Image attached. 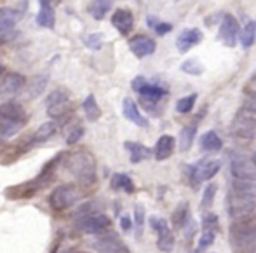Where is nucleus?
Instances as JSON below:
<instances>
[{
  "instance_id": "f257e3e1",
  "label": "nucleus",
  "mask_w": 256,
  "mask_h": 253,
  "mask_svg": "<svg viewBox=\"0 0 256 253\" xmlns=\"http://www.w3.org/2000/svg\"><path fill=\"white\" fill-rule=\"evenodd\" d=\"M66 168L84 187H91L96 183V159L89 150L80 149L66 155Z\"/></svg>"
},
{
  "instance_id": "f03ea898",
  "label": "nucleus",
  "mask_w": 256,
  "mask_h": 253,
  "mask_svg": "<svg viewBox=\"0 0 256 253\" xmlns=\"http://www.w3.org/2000/svg\"><path fill=\"white\" fill-rule=\"evenodd\" d=\"M26 121L28 115L23 105L18 101H4L0 105V140L18 135V131L26 124Z\"/></svg>"
},
{
  "instance_id": "7ed1b4c3",
  "label": "nucleus",
  "mask_w": 256,
  "mask_h": 253,
  "mask_svg": "<svg viewBox=\"0 0 256 253\" xmlns=\"http://www.w3.org/2000/svg\"><path fill=\"white\" fill-rule=\"evenodd\" d=\"M230 241L240 253H256V218H240L230 225Z\"/></svg>"
},
{
  "instance_id": "20e7f679",
  "label": "nucleus",
  "mask_w": 256,
  "mask_h": 253,
  "mask_svg": "<svg viewBox=\"0 0 256 253\" xmlns=\"http://www.w3.org/2000/svg\"><path fill=\"white\" fill-rule=\"evenodd\" d=\"M26 0H21L16 7H2L0 9V42H6L12 37L14 27L23 18L26 11Z\"/></svg>"
},
{
  "instance_id": "39448f33",
  "label": "nucleus",
  "mask_w": 256,
  "mask_h": 253,
  "mask_svg": "<svg viewBox=\"0 0 256 253\" xmlns=\"http://www.w3.org/2000/svg\"><path fill=\"white\" fill-rule=\"evenodd\" d=\"M222 168V161L218 159H206V161H200L199 164L196 166H188L186 168V173H188V182L194 189H199V185L206 180H211L216 176V173Z\"/></svg>"
},
{
  "instance_id": "423d86ee",
  "label": "nucleus",
  "mask_w": 256,
  "mask_h": 253,
  "mask_svg": "<svg viewBox=\"0 0 256 253\" xmlns=\"http://www.w3.org/2000/svg\"><path fill=\"white\" fill-rule=\"evenodd\" d=\"M232 135L239 140H253L256 136V114L240 108L232 121Z\"/></svg>"
},
{
  "instance_id": "0eeeda50",
  "label": "nucleus",
  "mask_w": 256,
  "mask_h": 253,
  "mask_svg": "<svg viewBox=\"0 0 256 253\" xmlns=\"http://www.w3.org/2000/svg\"><path fill=\"white\" fill-rule=\"evenodd\" d=\"M78 201V190L74 183H63V185H58L52 190V194L49 196V204L56 211H63L68 209Z\"/></svg>"
},
{
  "instance_id": "6e6552de",
  "label": "nucleus",
  "mask_w": 256,
  "mask_h": 253,
  "mask_svg": "<svg viewBox=\"0 0 256 253\" xmlns=\"http://www.w3.org/2000/svg\"><path fill=\"white\" fill-rule=\"evenodd\" d=\"M46 108L52 119H64L74 107H72L70 96L64 89H54L46 100Z\"/></svg>"
},
{
  "instance_id": "1a4fd4ad",
  "label": "nucleus",
  "mask_w": 256,
  "mask_h": 253,
  "mask_svg": "<svg viewBox=\"0 0 256 253\" xmlns=\"http://www.w3.org/2000/svg\"><path fill=\"white\" fill-rule=\"evenodd\" d=\"M75 225L78 230H82L84 234H104L110 229L112 222L106 215L100 213H91V215H84L75 218Z\"/></svg>"
},
{
  "instance_id": "9d476101",
  "label": "nucleus",
  "mask_w": 256,
  "mask_h": 253,
  "mask_svg": "<svg viewBox=\"0 0 256 253\" xmlns=\"http://www.w3.org/2000/svg\"><path fill=\"white\" fill-rule=\"evenodd\" d=\"M226 202H228V215L232 216L234 220L248 218L256 209L254 199L242 196V194H239V192H230Z\"/></svg>"
},
{
  "instance_id": "9b49d317",
  "label": "nucleus",
  "mask_w": 256,
  "mask_h": 253,
  "mask_svg": "<svg viewBox=\"0 0 256 253\" xmlns=\"http://www.w3.org/2000/svg\"><path fill=\"white\" fill-rule=\"evenodd\" d=\"M132 89L142 96V100L145 101V103H150V105L158 103L164 96H168V91H166L162 86L152 84V82H148L143 77H136L134 81H132Z\"/></svg>"
},
{
  "instance_id": "f8f14e48",
  "label": "nucleus",
  "mask_w": 256,
  "mask_h": 253,
  "mask_svg": "<svg viewBox=\"0 0 256 253\" xmlns=\"http://www.w3.org/2000/svg\"><path fill=\"white\" fill-rule=\"evenodd\" d=\"M24 84H26L24 75L18 74V72H9L0 81V100L10 101V98H14L24 88Z\"/></svg>"
},
{
  "instance_id": "ddd939ff",
  "label": "nucleus",
  "mask_w": 256,
  "mask_h": 253,
  "mask_svg": "<svg viewBox=\"0 0 256 253\" xmlns=\"http://www.w3.org/2000/svg\"><path fill=\"white\" fill-rule=\"evenodd\" d=\"M240 34V28L237 20L232 16V14H225L220 23V32H218V37L226 48H234L237 44V39H239Z\"/></svg>"
},
{
  "instance_id": "4468645a",
  "label": "nucleus",
  "mask_w": 256,
  "mask_h": 253,
  "mask_svg": "<svg viewBox=\"0 0 256 253\" xmlns=\"http://www.w3.org/2000/svg\"><path fill=\"white\" fill-rule=\"evenodd\" d=\"M150 225L152 229L157 232V246L158 250L162 251H171L172 246H174V236H172L171 229H169V223L166 222L164 218H157V216H152L150 218Z\"/></svg>"
},
{
  "instance_id": "2eb2a0df",
  "label": "nucleus",
  "mask_w": 256,
  "mask_h": 253,
  "mask_svg": "<svg viewBox=\"0 0 256 253\" xmlns=\"http://www.w3.org/2000/svg\"><path fill=\"white\" fill-rule=\"evenodd\" d=\"M38 14H37V25L42 28H54L56 25V6L60 0H38Z\"/></svg>"
},
{
  "instance_id": "dca6fc26",
  "label": "nucleus",
  "mask_w": 256,
  "mask_h": 253,
  "mask_svg": "<svg viewBox=\"0 0 256 253\" xmlns=\"http://www.w3.org/2000/svg\"><path fill=\"white\" fill-rule=\"evenodd\" d=\"M94 248L98 253H129L126 244L117 234H103L94 241Z\"/></svg>"
},
{
  "instance_id": "f3484780",
  "label": "nucleus",
  "mask_w": 256,
  "mask_h": 253,
  "mask_svg": "<svg viewBox=\"0 0 256 253\" xmlns=\"http://www.w3.org/2000/svg\"><path fill=\"white\" fill-rule=\"evenodd\" d=\"M155 41L146 35H134V37L129 41V49L134 54L136 58H146L150 54L155 53Z\"/></svg>"
},
{
  "instance_id": "a211bd4d",
  "label": "nucleus",
  "mask_w": 256,
  "mask_h": 253,
  "mask_svg": "<svg viewBox=\"0 0 256 253\" xmlns=\"http://www.w3.org/2000/svg\"><path fill=\"white\" fill-rule=\"evenodd\" d=\"M202 39H204V35L200 30H197V28H186V30H183L182 34L178 35V39H176V48H178L180 53H188L194 46L202 42Z\"/></svg>"
},
{
  "instance_id": "6ab92c4d",
  "label": "nucleus",
  "mask_w": 256,
  "mask_h": 253,
  "mask_svg": "<svg viewBox=\"0 0 256 253\" xmlns=\"http://www.w3.org/2000/svg\"><path fill=\"white\" fill-rule=\"evenodd\" d=\"M122 112H124V117L128 119L129 122L140 126V128H148V119L140 112L134 100L124 98V101H122Z\"/></svg>"
},
{
  "instance_id": "aec40b11",
  "label": "nucleus",
  "mask_w": 256,
  "mask_h": 253,
  "mask_svg": "<svg viewBox=\"0 0 256 253\" xmlns=\"http://www.w3.org/2000/svg\"><path fill=\"white\" fill-rule=\"evenodd\" d=\"M112 25L117 28L120 35H128L132 30V25H134L132 13L128 9H117L112 14Z\"/></svg>"
},
{
  "instance_id": "412c9836",
  "label": "nucleus",
  "mask_w": 256,
  "mask_h": 253,
  "mask_svg": "<svg viewBox=\"0 0 256 253\" xmlns=\"http://www.w3.org/2000/svg\"><path fill=\"white\" fill-rule=\"evenodd\" d=\"M253 161H248L242 155H236L232 157V162H230V169H232V175L236 176L237 180H244V178H251L254 176V169H253Z\"/></svg>"
},
{
  "instance_id": "4be33fe9",
  "label": "nucleus",
  "mask_w": 256,
  "mask_h": 253,
  "mask_svg": "<svg viewBox=\"0 0 256 253\" xmlns=\"http://www.w3.org/2000/svg\"><path fill=\"white\" fill-rule=\"evenodd\" d=\"M174 145H176L174 136L162 135L154 147V157L157 159V161H166V159H169L172 155V152H174Z\"/></svg>"
},
{
  "instance_id": "5701e85b",
  "label": "nucleus",
  "mask_w": 256,
  "mask_h": 253,
  "mask_svg": "<svg viewBox=\"0 0 256 253\" xmlns=\"http://www.w3.org/2000/svg\"><path fill=\"white\" fill-rule=\"evenodd\" d=\"M124 147H126V150L129 152L131 162H134V164H138V162H142V161H146V159L152 157V154H154L148 147L142 145V143H138V142H126Z\"/></svg>"
},
{
  "instance_id": "b1692460",
  "label": "nucleus",
  "mask_w": 256,
  "mask_h": 253,
  "mask_svg": "<svg viewBox=\"0 0 256 253\" xmlns=\"http://www.w3.org/2000/svg\"><path fill=\"white\" fill-rule=\"evenodd\" d=\"M199 145L204 152H218L223 149V142L216 131H206L199 140Z\"/></svg>"
},
{
  "instance_id": "393cba45",
  "label": "nucleus",
  "mask_w": 256,
  "mask_h": 253,
  "mask_svg": "<svg viewBox=\"0 0 256 253\" xmlns=\"http://www.w3.org/2000/svg\"><path fill=\"white\" fill-rule=\"evenodd\" d=\"M234 192H239L246 197L256 199V176L244 178V180H236V182H234Z\"/></svg>"
},
{
  "instance_id": "a878e982",
  "label": "nucleus",
  "mask_w": 256,
  "mask_h": 253,
  "mask_svg": "<svg viewBox=\"0 0 256 253\" xmlns=\"http://www.w3.org/2000/svg\"><path fill=\"white\" fill-rule=\"evenodd\" d=\"M196 135H197V124H196V122L185 126V128L182 129V133H180V150H182V152L190 150Z\"/></svg>"
},
{
  "instance_id": "bb28decb",
  "label": "nucleus",
  "mask_w": 256,
  "mask_h": 253,
  "mask_svg": "<svg viewBox=\"0 0 256 253\" xmlns=\"http://www.w3.org/2000/svg\"><path fill=\"white\" fill-rule=\"evenodd\" d=\"M56 131H58L56 122H52V121L44 122V124H40V128L34 133V136H32V142H34V143H42V142H46V140L51 138Z\"/></svg>"
},
{
  "instance_id": "cd10ccee",
  "label": "nucleus",
  "mask_w": 256,
  "mask_h": 253,
  "mask_svg": "<svg viewBox=\"0 0 256 253\" xmlns=\"http://www.w3.org/2000/svg\"><path fill=\"white\" fill-rule=\"evenodd\" d=\"M112 189L115 190H126L128 194H132L134 192V183H132V180L129 178L128 175H124V173H115L114 176H112V182H110Z\"/></svg>"
},
{
  "instance_id": "c85d7f7f",
  "label": "nucleus",
  "mask_w": 256,
  "mask_h": 253,
  "mask_svg": "<svg viewBox=\"0 0 256 253\" xmlns=\"http://www.w3.org/2000/svg\"><path fill=\"white\" fill-rule=\"evenodd\" d=\"M82 108H84V114H86V117H88V121L94 122L102 117V110H100L98 101H96L94 95H88V98H86L84 103H82Z\"/></svg>"
},
{
  "instance_id": "c756f323",
  "label": "nucleus",
  "mask_w": 256,
  "mask_h": 253,
  "mask_svg": "<svg viewBox=\"0 0 256 253\" xmlns=\"http://www.w3.org/2000/svg\"><path fill=\"white\" fill-rule=\"evenodd\" d=\"M112 9V0H92L91 6H89V14H91L94 20H103L106 16V13Z\"/></svg>"
},
{
  "instance_id": "7c9ffc66",
  "label": "nucleus",
  "mask_w": 256,
  "mask_h": 253,
  "mask_svg": "<svg viewBox=\"0 0 256 253\" xmlns=\"http://www.w3.org/2000/svg\"><path fill=\"white\" fill-rule=\"evenodd\" d=\"M254 37H256V21H248L246 27L240 30L239 34V39H240V44H242L244 49L251 48L254 42Z\"/></svg>"
},
{
  "instance_id": "2f4dec72",
  "label": "nucleus",
  "mask_w": 256,
  "mask_h": 253,
  "mask_svg": "<svg viewBox=\"0 0 256 253\" xmlns=\"http://www.w3.org/2000/svg\"><path fill=\"white\" fill-rule=\"evenodd\" d=\"M190 209H188V204L186 202H182V204L176 208V211L172 213V223H174V227H180V229H183V227L186 225V223L190 222Z\"/></svg>"
},
{
  "instance_id": "473e14b6",
  "label": "nucleus",
  "mask_w": 256,
  "mask_h": 253,
  "mask_svg": "<svg viewBox=\"0 0 256 253\" xmlns=\"http://www.w3.org/2000/svg\"><path fill=\"white\" fill-rule=\"evenodd\" d=\"M48 81H49V77L48 75H35L34 79H32V82H30V88H28V98H37L38 95H40L42 91H44V88H46V84H48Z\"/></svg>"
},
{
  "instance_id": "72a5a7b5",
  "label": "nucleus",
  "mask_w": 256,
  "mask_h": 253,
  "mask_svg": "<svg viewBox=\"0 0 256 253\" xmlns=\"http://www.w3.org/2000/svg\"><path fill=\"white\" fill-rule=\"evenodd\" d=\"M146 25H148V27L152 28L157 35H166V34H169V32L172 30L171 23H166V21H160V20H157V18H154V16L146 18Z\"/></svg>"
},
{
  "instance_id": "f704fd0d",
  "label": "nucleus",
  "mask_w": 256,
  "mask_h": 253,
  "mask_svg": "<svg viewBox=\"0 0 256 253\" xmlns=\"http://www.w3.org/2000/svg\"><path fill=\"white\" fill-rule=\"evenodd\" d=\"M196 100H197L196 93L180 98L178 101H176V112H178V114H190L192 108H194V105H196Z\"/></svg>"
},
{
  "instance_id": "c9c22d12",
  "label": "nucleus",
  "mask_w": 256,
  "mask_h": 253,
  "mask_svg": "<svg viewBox=\"0 0 256 253\" xmlns=\"http://www.w3.org/2000/svg\"><path fill=\"white\" fill-rule=\"evenodd\" d=\"M182 70L188 75H202L204 74V65L197 60H185L182 63Z\"/></svg>"
},
{
  "instance_id": "e433bc0d",
  "label": "nucleus",
  "mask_w": 256,
  "mask_h": 253,
  "mask_svg": "<svg viewBox=\"0 0 256 253\" xmlns=\"http://www.w3.org/2000/svg\"><path fill=\"white\" fill-rule=\"evenodd\" d=\"M82 136H84V126L75 122V124L70 126V129H68V133H66V143L68 145H74V143H77Z\"/></svg>"
},
{
  "instance_id": "4c0bfd02",
  "label": "nucleus",
  "mask_w": 256,
  "mask_h": 253,
  "mask_svg": "<svg viewBox=\"0 0 256 253\" xmlns=\"http://www.w3.org/2000/svg\"><path fill=\"white\" fill-rule=\"evenodd\" d=\"M214 239H216V232H212V230H202V234H200V237H199V244H197V253L212 246Z\"/></svg>"
},
{
  "instance_id": "58836bf2",
  "label": "nucleus",
  "mask_w": 256,
  "mask_h": 253,
  "mask_svg": "<svg viewBox=\"0 0 256 253\" xmlns=\"http://www.w3.org/2000/svg\"><path fill=\"white\" fill-rule=\"evenodd\" d=\"M84 44L86 48L92 49V51H98L103 48V35L102 34H89L84 37Z\"/></svg>"
},
{
  "instance_id": "ea45409f",
  "label": "nucleus",
  "mask_w": 256,
  "mask_h": 253,
  "mask_svg": "<svg viewBox=\"0 0 256 253\" xmlns=\"http://www.w3.org/2000/svg\"><path fill=\"white\" fill-rule=\"evenodd\" d=\"M216 190H218V187H216L214 183H209V185L206 187L204 194H202V199H200V206H202V208H209V206L212 204L214 196H216Z\"/></svg>"
},
{
  "instance_id": "a19ab883",
  "label": "nucleus",
  "mask_w": 256,
  "mask_h": 253,
  "mask_svg": "<svg viewBox=\"0 0 256 253\" xmlns=\"http://www.w3.org/2000/svg\"><path fill=\"white\" fill-rule=\"evenodd\" d=\"M218 216L214 215V213H206L202 216V230H212V232H216L218 230Z\"/></svg>"
},
{
  "instance_id": "79ce46f5",
  "label": "nucleus",
  "mask_w": 256,
  "mask_h": 253,
  "mask_svg": "<svg viewBox=\"0 0 256 253\" xmlns=\"http://www.w3.org/2000/svg\"><path fill=\"white\" fill-rule=\"evenodd\" d=\"M143 223H145V209L142 204H136L134 208V225H136V232H142Z\"/></svg>"
},
{
  "instance_id": "37998d69",
  "label": "nucleus",
  "mask_w": 256,
  "mask_h": 253,
  "mask_svg": "<svg viewBox=\"0 0 256 253\" xmlns=\"http://www.w3.org/2000/svg\"><path fill=\"white\" fill-rule=\"evenodd\" d=\"M242 108L248 112H251V114H256V93H250V95L246 96Z\"/></svg>"
},
{
  "instance_id": "c03bdc74",
  "label": "nucleus",
  "mask_w": 256,
  "mask_h": 253,
  "mask_svg": "<svg viewBox=\"0 0 256 253\" xmlns=\"http://www.w3.org/2000/svg\"><path fill=\"white\" fill-rule=\"evenodd\" d=\"M120 229L124 230V232H129V230L132 229V218L129 215L120 216Z\"/></svg>"
},
{
  "instance_id": "a18cd8bd",
  "label": "nucleus",
  "mask_w": 256,
  "mask_h": 253,
  "mask_svg": "<svg viewBox=\"0 0 256 253\" xmlns=\"http://www.w3.org/2000/svg\"><path fill=\"white\" fill-rule=\"evenodd\" d=\"M251 84H253V86H254V88H256V72H254L253 79H251Z\"/></svg>"
},
{
  "instance_id": "49530a36",
  "label": "nucleus",
  "mask_w": 256,
  "mask_h": 253,
  "mask_svg": "<svg viewBox=\"0 0 256 253\" xmlns=\"http://www.w3.org/2000/svg\"><path fill=\"white\" fill-rule=\"evenodd\" d=\"M2 74H4V65L0 63V75H2Z\"/></svg>"
},
{
  "instance_id": "de8ad7c7",
  "label": "nucleus",
  "mask_w": 256,
  "mask_h": 253,
  "mask_svg": "<svg viewBox=\"0 0 256 253\" xmlns=\"http://www.w3.org/2000/svg\"><path fill=\"white\" fill-rule=\"evenodd\" d=\"M253 164H254V168H256V154L253 155Z\"/></svg>"
}]
</instances>
